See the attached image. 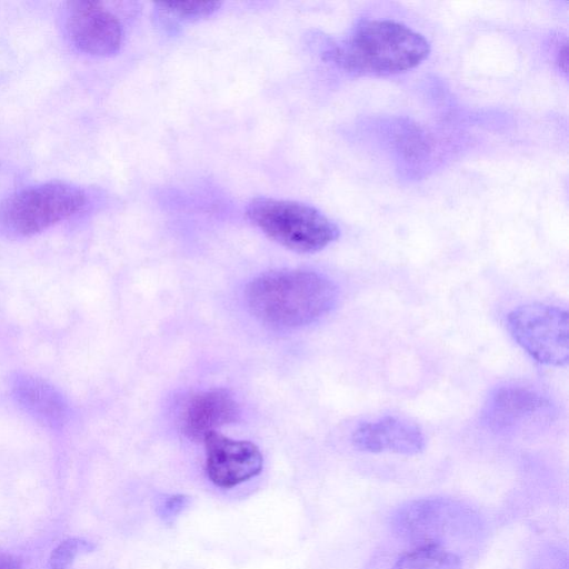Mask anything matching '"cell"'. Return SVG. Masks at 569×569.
<instances>
[{"label": "cell", "instance_id": "6da1fadb", "mask_svg": "<svg viewBox=\"0 0 569 569\" xmlns=\"http://www.w3.org/2000/svg\"><path fill=\"white\" fill-rule=\"evenodd\" d=\"M337 287L327 277L308 270H277L253 279L246 289L251 312L272 326L309 325L335 306Z\"/></svg>", "mask_w": 569, "mask_h": 569}, {"label": "cell", "instance_id": "7a4b0ae2", "mask_svg": "<svg viewBox=\"0 0 569 569\" xmlns=\"http://www.w3.org/2000/svg\"><path fill=\"white\" fill-rule=\"evenodd\" d=\"M430 52L427 39L393 20L359 21L330 51L343 70L357 76H390L421 63Z\"/></svg>", "mask_w": 569, "mask_h": 569}, {"label": "cell", "instance_id": "3957f363", "mask_svg": "<svg viewBox=\"0 0 569 569\" xmlns=\"http://www.w3.org/2000/svg\"><path fill=\"white\" fill-rule=\"evenodd\" d=\"M246 216L268 238L300 253L320 251L340 233L318 209L292 200L256 198L248 203Z\"/></svg>", "mask_w": 569, "mask_h": 569}, {"label": "cell", "instance_id": "277c9868", "mask_svg": "<svg viewBox=\"0 0 569 569\" xmlns=\"http://www.w3.org/2000/svg\"><path fill=\"white\" fill-rule=\"evenodd\" d=\"M84 203L86 194L78 187L47 182L9 198L1 207V220L10 231L32 236L71 217Z\"/></svg>", "mask_w": 569, "mask_h": 569}, {"label": "cell", "instance_id": "5b68a950", "mask_svg": "<svg viewBox=\"0 0 569 569\" xmlns=\"http://www.w3.org/2000/svg\"><path fill=\"white\" fill-rule=\"evenodd\" d=\"M517 343L540 363L561 367L569 360L568 312L545 303L522 305L507 316Z\"/></svg>", "mask_w": 569, "mask_h": 569}, {"label": "cell", "instance_id": "8992f818", "mask_svg": "<svg viewBox=\"0 0 569 569\" xmlns=\"http://www.w3.org/2000/svg\"><path fill=\"white\" fill-rule=\"evenodd\" d=\"M475 515L455 500L433 497L407 502L392 517L402 538L419 545L445 546L449 539L471 533Z\"/></svg>", "mask_w": 569, "mask_h": 569}, {"label": "cell", "instance_id": "52a82bcc", "mask_svg": "<svg viewBox=\"0 0 569 569\" xmlns=\"http://www.w3.org/2000/svg\"><path fill=\"white\" fill-rule=\"evenodd\" d=\"M550 399L523 385H505L488 396L480 415L485 427L496 433H510L552 419Z\"/></svg>", "mask_w": 569, "mask_h": 569}, {"label": "cell", "instance_id": "ba28073f", "mask_svg": "<svg viewBox=\"0 0 569 569\" xmlns=\"http://www.w3.org/2000/svg\"><path fill=\"white\" fill-rule=\"evenodd\" d=\"M67 28L74 46L91 56H113L123 44L121 22L97 1L71 2Z\"/></svg>", "mask_w": 569, "mask_h": 569}, {"label": "cell", "instance_id": "9c48e42d", "mask_svg": "<svg viewBox=\"0 0 569 569\" xmlns=\"http://www.w3.org/2000/svg\"><path fill=\"white\" fill-rule=\"evenodd\" d=\"M206 447V471L218 487L231 488L257 476L262 469L259 448L247 440H234L218 431L202 440Z\"/></svg>", "mask_w": 569, "mask_h": 569}, {"label": "cell", "instance_id": "30bf717a", "mask_svg": "<svg viewBox=\"0 0 569 569\" xmlns=\"http://www.w3.org/2000/svg\"><path fill=\"white\" fill-rule=\"evenodd\" d=\"M355 448L365 452L417 455L425 448L421 429L412 421L397 416H385L360 423L351 436Z\"/></svg>", "mask_w": 569, "mask_h": 569}, {"label": "cell", "instance_id": "8fae6325", "mask_svg": "<svg viewBox=\"0 0 569 569\" xmlns=\"http://www.w3.org/2000/svg\"><path fill=\"white\" fill-rule=\"evenodd\" d=\"M239 406L232 396L222 389L193 395L181 413V430L192 440L203 438L217 428L237 420Z\"/></svg>", "mask_w": 569, "mask_h": 569}, {"label": "cell", "instance_id": "7c38bea8", "mask_svg": "<svg viewBox=\"0 0 569 569\" xmlns=\"http://www.w3.org/2000/svg\"><path fill=\"white\" fill-rule=\"evenodd\" d=\"M391 569H462L460 557L440 545H419L403 553Z\"/></svg>", "mask_w": 569, "mask_h": 569}, {"label": "cell", "instance_id": "4fadbf2b", "mask_svg": "<svg viewBox=\"0 0 569 569\" xmlns=\"http://www.w3.org/2000/svg\"><path fill=\"white\" fill-rule=\"evenodd\" d=\"M219 1H170L157 3L162 12L184 21L199 20L217 12Z\"/></svg>", "mask_w": 569, "mask_h": 569}, {"label": "cell", "instance_id": "5bb4252c", "mask_svg": "<svg viewBox=\"0 0 569 569\" xmlns=\"http://www.w3.org/2000/svg\"><path fill=\"white\" fill-rule=\"evenodd\" d=\"M90 548V543L81 538L61 541L51 552L48 569H71L78 553Z\"/></svg>", "mask_w": 569, "mask_h": 569}, {"label": "cell", "instance_id": "9a60e30c", "mask_svg": "<svg viewBox=\"0 0 569 569\" xmlns=\"http://www.w3.org/2000/svg\"><path fill=\"white\" fill-rule=\"evenodd\" d=\"M529 569H568L566 552L555 547L543 549Z\"/></svg>", "mask_w": 569, "mask_h": 569}, {"label": "cell", "instance_id": "2e32d148", "mask_svg": "<svg viewBox=\"0 0 569 569\" xmlns=\"http://www.w3.org/2000/svg\"><path fill=\"white\" fill-rule=\"evenodd\" d=\"M189 503V498L183 495L166 496L158 506V512L164 521H171Z\"/></svg>", "mask_w": 569, "mask_h": 569}, {"label": "cell", "instance_id": "e0dca14e", "mask_svg": "<svg viewBox=\"0 0 569 569\" xmlns=\"http://www.w3.org/2000/svg\"><path fill=\"white\" fill-rule=\"evenodd\" d=\"M0 569H21V562L12 555L0 553Z\"/></svg>", "mask_w": 569, "mask_h": 569}]
</instances>
